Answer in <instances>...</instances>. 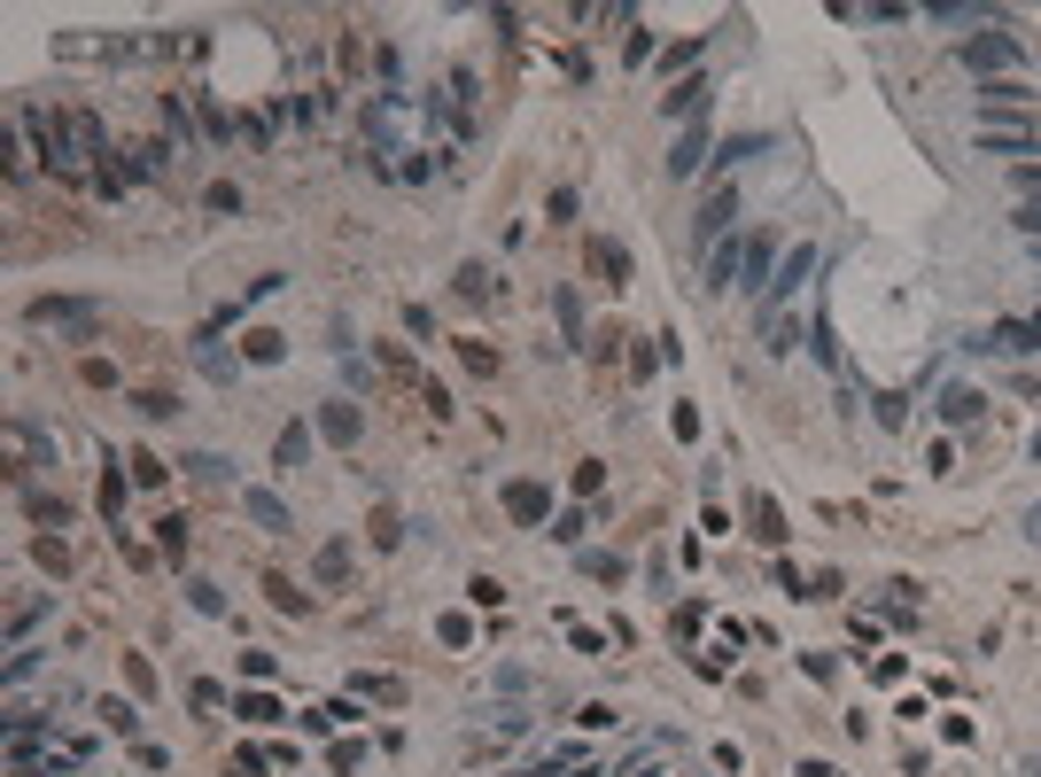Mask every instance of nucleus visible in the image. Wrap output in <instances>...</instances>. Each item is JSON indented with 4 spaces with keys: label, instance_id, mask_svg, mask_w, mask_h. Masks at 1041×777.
Returning a JSON list of instances; mask_svg holds the SVG:
<instances>
[{
    "label": "nucleus",
    "instance_id": "a878e982",
    "mask_svg": "<svg viewBox=\"0 0 1041 777\" xmlns=\"http://www.w3.org/2000/svg\"><path fill=\"white\" fill-rule=\"evenodd\" d=\"M102 715H110V731H125V738H133V731H140V715H133V707H125V700H102Z\"/></svg>",
    "mask_w": 1041,
    "mask_h": 777
},
{
    "label": "nucleus",
    "instance_id": "0eeeda50",
    "mask_svg": "<svg viewBox=\"0 0 1041 777\" xmlns=\"http://www.w3.org/2000/svg\"><path fill=\"white\" fill-rule=\"evenodd\" d=\"M987 350H1002V358H1033V350H1041V327H1033V319H1002V327H987Z\"/></svg>",
    "mask_w": 1041,
    "mask_h": 777
},
{
    "label": "nucleus",
    "instance_id": "2eb2a0df",
    "mask_svg": "<svg viewBox=\"0 0 1041 777\" xmlns=\"http://www.w3.org/2000/svg\"><path fill=\"white\" fill-rule=\"evenodd\" d=\"M971 413H979L971 388H948V397H940V421H948V428H971Z\"/></svg>",
    "mask_w": 1041,
    "mask_h": 777
},
{
    "label": "nucleus",
    "instance_id": "9b49d317",
    "mask_svg": "<svg viewBox=\"0 0 1041 777\" xmlns=\"http://www.w3.org/2000/svg\"><path fill=\"white\" fill-rule=\"evenodd\" d=\"M731 218H739V195H731V187H716V195H708V210H700V241H708V249H716V241H724V226H731Z\"/></svg>",
    "mask_w": 1041,
    "mask_h": 777
},
{
    "label": "nucleus",
    "instance_id": "f03ea898",
    "mask_svg": "<svg viewBox=\"0 0 1041 777\" xmlns=\"http://www.w3.org/2000/svg\"><path fill=\"white\" fill-rule=\"evenodd\" d=\"M964 71L971 79H1010L1018 71V40L1010 32H971L964 40Z\"/></svg>",
    "mask_w": 1041,
    "mask_h": 777
},
{
    "label": "nucleus",
    "instance_id": "20e7f679",
    "mask_svg": "<svg viewBox=\"0 0 1041 777\" xmlns=\"http://www.w3.org/2000/svg\"><path fill=\"white\" fill-rule=\"evenodd\" d=\"M979 148H987V156H1033L1041 141H1033L1026 117H979Z\"/></svg>",
    "mask_w": 1041,
    "mask_h": 777
},
{
    "label": "nucleus",
    "instance_id": "f257e3e1",
    "mask_svg": "<svg viewBox=\"0 0 1041 777\" xmlns=\"http://www.w3.org/2000/svg\"><path fill=\"white\" fill-rule=\"evenodd\" d=\"M816 272V249L809 241H793V257H778V280H770V296H762V327H778L785 319V303L801 296V280Z\"/></svg>",
    "mask_w": 1041,
    "mask_h": 777
},
{
    "label": "nucleus",
    "instance_id": "f3484780",
    "mask_svg": "<svg viewBox=\"0 0 1041 777\" xmlns=\"http://www.w3.org/2000/svg\"><path fill=\"white\" fill-rule=\"evenodd\" d=\"M164 125H171V148H187V141H195V125H187V102H179V94H164Z\"/></svg>",
    "mask_w": 1041,
    "mask_h": 777
},
{
    "label": "nucleus",
    "instance_id": "c85d7f7f",
    "mask_svg": "<svg viewBox=\"0 0 1041 777\" xmlns=\"http://www.w3.org/2000/svg\"><path fill=\"white\" fill-rule=\"evenodd\" d=\"M1026 537H1033V545H1041V506H1033V514H1026Z\"/></svg>",
    "mask_w": 1041,
    "mask_h": 777
},
{
    "label": "nucleus",
    "instance_id": "dca6fc26",
    "mask_svg": "<svg viewBox=\"0 0 1041 777\" xmlns=\"http://www.w3.org/2000/svg\"><path fill=\"white\" fill-rule=\"evenodd\" d=\"M171 156H179V148H156V141H148V148H133V179H164V164H171Z\"/></svg>",
    "mask_w": 1041,
    "mask_h": 777
},
{
    "label": "nucleus",
    "instance_id": "a211bd4d",
    "mask_svg": "<svg viewBox=\"0 0 1041 777\" xmlns=\"http://www.w3.org/2000/svg\"><path fill=\"white\" fill-rule=\"evenodd\" d=\"M195 358H202V373H210V381H233V358H226V350H218V342H210V334H202V342H195Z\"/></svg>",
    "mask_w": 1041,
    "mask_h": 777
},
{
    "label": "nucleus",
    "instance_id": "f8f14e48",
    "mask_svg": "<svg viewBox=\"0 0 1041 777\" xmlns=\"http://www.w3.org/2000/svg\"><path fill=\"white\" fill-rule=\"evenodd\" d=\"M739 265H747V241H716L708 249V288H739Z\"/></svg>",
    "mask_w": 1041,
    "mask_h": 777
},
{
    "label": "nucleus",
    "instance_id": "b1692460",
    "mask_svg": "<svg viewBox=\"0 0 1041 777\" xmlns=\"http://www.w3.org/2000/svg\"><path fill=\"white\" fill-rule=\"evenodd\" d=\"M187 475H195V483H226V459H210V452H195V459H187Z\"/></svg>",
    "mask_w": 1041,
    "mask_h": 777
},
{
    "label": "nucleus",
    "instance_id": "bb28decb",
    "mask_svg": "<svg viewBox=\"0 0 1041 777\" xmlns=\"http://www.w3.org/2000/svg\"><path fill=\"white\" fill-rule=\"evenodd\" d=\"M591 265H598V272H614V280H622V272H629V257H622V249H606V241H598V249H591Z\"/></svg>",
    "mask_w": 1041,
    "mask_h": 777
},
{
    "label": "nucleus",
    "instance_id": "ddd939ff",
    "mask_svg": "<svg viewBox=\"0 0 1041 777\" xmlns=\"http://www.w3.org/2000/svg\"><path fill=\"white\" fill-rule=\"evenodd\" d=\"M319 436H326V444H358V413H351V405H326V413H319Z\"/></svg>",
    "mask_w": 1041,
    "mask_h": 777
},
{
    "label": "nucleus",
    "instance_id": "9d476101",
    "mask_svg": "<svg viewBox=\"0 0 1041 777\" xmlns=\"http://www.w3.org/2000/svg\"><path fill=\"white\" fill-rule=\"evenodd\" d=\"M241 514H249L257 529H272V537H288V529H295V521H288V506H280L272 490H241Z\"/></svg>",
    "mask_w": 1041,
    "mask_h": 777
},
{
    "label": "nucleus",
    "instance_id": "4be33fe9",
    "mask_svg": "<svg viewBox=\"0 0 1041 777\" xmlns=\"http://www.w3.org/2000/svg\"><path fill=\"white\" fill-rule=\"evenodd\" d=\"M691 63H700V40H676V48L660 55V79H668V71H691Z\"/></svg>",
    "mask_w": 1041,
    "mask_h": 777
},
{
    "label": "nucleus",
    "instance_id": "39448f33",
    "mask_svg": "<svg viewBox=\"0 0 1041 777\" xmlns=\"http://www.w3.org/2000/svg\"><path fill=\"white\" fill-rule=\"evenodd\" d=\"M979 110L987 117H1026L1033 110V86L1026 79H979Z\"/></svg>",
    "mask_w": 1041,
    "mask_h": 777
},
{
    "label": "nucleus",
    "instance_id": "aec40b11",
    "mask_svg": "<svg viewBox=\"0 0 1041 777\" xmlns=\"http://www.w3.org/2000/svg\"><path fill=\"white\" fill-rule=\"evenodd\" d=\"M342 576H351V545H326L319 552V583H342Z\"/></svg>",
    "mask_w": 1041,
    "mask_h": 777
},
{
    "label": "nucleus",
    "instance_id": "7c9ffc66",
    "mask_svg": "<svg viewBox=\"0 0 1041 777\" xmlns=\"http://www.w3.org/2000/svg\"><path fill=\"white\" fill-rule=\"evenodd\" d=\"M1033 459H1041V436H1033Z\"/></svg>",
    "mask_w": 1041,
    "mask_h": 777
},
{
    "label": "nucleus",
    "instance_id": "1a4fd4ad",
    "mask_svg": "<svg viewBox=\"0 0 1041 777\" xmlns=\"http://www.w3.org/2000/svg\"><path fill=\"white\" fill-rule=\"evenodd\" d=\"M700 164H708V125H684V133H676V148H668V172H676V179H691Z\"/></svg>",
    "mask_w": 1041,
    "mask_h": 777
},
{
    "label": "nucleus",
    "instance_id": "5701e85b",
    "mask_svg": "<svg viewBox=\"0 0 1041 777\" xmlns=\"http://www.w3.org/2000/svg\"><path fill=\"white\" fill-rule=\"evenodd\" d=\"M156 545L179 560V552H187V521H179V514H171V521H156Z\"/></svg>",
    "mask_w": 1041,
    "mask_h": 777
},
{
    "label": "nucleus",
    "instance_id": "412c9836",
    "mask_svg": "<svg viewBox=\"0 0 1041 777\" xmlns=\"http://www.w3.org/2000/svg\"><path fill=\"white\" fill-rule=\"evenodd\" d=\"M754 537H762V545H778V537H785V521H778V506H770V498H754Z\"/></svg>",
    "mask_w": 1041,
    "mask_h": 777
},
{
    "label": "nucleus",
    "instance_id": "393cba45",
    "mask_svg": "<svg viewBox=\"0 0 1041 777\" xmlns=\"http://www.w3.org/2000/svg\"><path fill=\"white\" fill-rule=\"evenodd\" d=\"M233 715H249V723H272V715H280V707H272V700H264V692H249V700H233Z\"/></svg>",
    "mask_w": 1041,
    "mask_h": 777
},
{
    "label": "nucleus",
    "instance_id": "6e6552de",
    "mask_svg": "<svg viewBox=\"0 0 1041 777\" xmlns=\"http://www.w3.org/2000/svg\"><path fill=\"white\" fill-rule=\"evenodd\" d=\"M700 110H708V79H676V94H660V117L700 125Z\"/></svg>",
    "mask_w": 1041,
    "mask_h": 777
},
{
    "label": "nucleus",
    "instance_id": "cd10ccee",
    "mask_svg": "<svg viewBox=\"0 0 1041 777\" xmlns=\"http://www.w3.org/2000/svg\"><path fill=\"white\" fill-rule=\"evenodd\" d=\"M1018 195H1026V203H1041V164H1018Z\"/></svg>",
    "mask_w": 1041,
    "mask_h": 777
},
{
    "label": "nucleus",
    "instance_id": "6ab92c4d",
    "mask_svg": "<svg viewBox=\"0 0 1041 777\" xmlns=\"http://www.w3.org/2000/svg\"><path fill=\"white\" fill-rule=\"evenodd\" d=\"M311 459V428H280V467H303Z\"/></svg>",
    "mask_w": 1041,
    "mask_h": 777
},
{
    "label": "nucleus",
    "instance_id": "423d86ee",
    "mask_svg": "<svg viewBox=\"0 0 1041 777\" xmlns=\"http://www.w3.org/2000/svg\"><path fill=\"white\" fill-rule=\"evenodd\" d=\"M770 280H778V234H754L747 241V265H739V288L747 296H770Z\"/></svg>",
    "mask_w": 1041,
    "mask_h": 777
},
{
    "label": "nucleus",
    "instance_id": "2f4dec72",
    "mask_svg": "<svg viewBox=\"0 0 1041 777\" xmlns=\"http://www.w3.org/2000/svg\"><path fill=\"white\" fill-rule=\"evenodd\" d=\"M1033 327H1041V311H1033Z\"/></svg>",
    "mask_w": 1041,
    "mask_h": 777
},
{
    "label": "nucleus",
    "instance_id": "7ed1b4c3",
    "mask_svg": "<svg viewBox=\"0 0 1041 777\" xmlns=\"http://www.w3.org/2000/svg\"><path fill=\"white\" fill-rule=\"evenodd\" d=\"M32 327H48V334H102V303H63V296H48V303H32Z\"/></svg>",
    "mask_w": 1041,
    "mask_h": 777
},
{
    "label": "nucleus",
    "instance_id": "c756f323",
    "mask_svg": "<svg viewBox=\"0 0 1041 777\" xmlns=\"http://www.w3.org/2000/svg\"><path fill=\"white\" fill-rule=\"evenodd\" d=\"M1026 249H1033V265H1041V241H1026Z\"/></svg>",
    "mask_w": 1041,
    "mask_h": 777
},
{
    "label": "nucleus",
    "instance_id": "4468645a",
    "mask_svg": "<svg viewBox=\"0 0 1041 777\" xmlns=\"http://www.w3.org/2000/svg\"><path fill=\"white\" fill-rule=\"evenodd\" d=\"M506 506H513V521H544V490H537V483H513Z\"/></svg>",
    "mask_w": 1041,
    "mask_h": 777
}]
</instances>
